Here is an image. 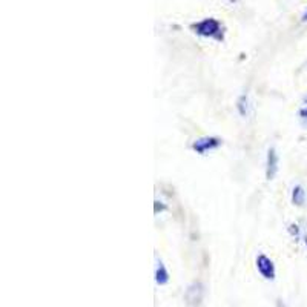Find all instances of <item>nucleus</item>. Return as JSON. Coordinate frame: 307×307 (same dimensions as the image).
Instances as JSON below:
<instances>
[{"instance_id":"nucleus-1","label":"nucleus","mask_w":307,"mask_h":307,"mask_svg":"<svg viewBox=\"0 0 307 307\" xmlns=\"http://www.w3.org/2000/svg\"><path fill=\"white\" fill-rule=\"evenodd\" d=\"M195 32L203 37H212V38H221V25L215 19H206L194 27Z\"/></svg>"},{"instance_id":"nucleus-2","label":"nucleus","mask_w":307,"mask_h":307,"mask_svg":"<svg viewBox=\"0 0 307 307\" xmlns=\"http://www.w3.org/2000/svg\"><path fill=\"white\" fill-rule=\"evenodd\" d=\"M257 269H258L260 275L264 279H267V281H274L275 279L276 272H275L274 261L269 257H266V255L261 253V255H258V257H257Z\"/></svg>"},{"instance_id":"nucleus-3","label":"nucleus","mask_w":307,"mask_h":307,"mask_svg":"<svg viewBox=\"0 0 307 307\" xmlns=\"http://www.w3.org/2000/svg\"><path fill=\"white\" fill-rule=\"evenodd\" d=\"M221 145V140L216 138V137H203V138H198L195 140V143L192 145L194 151H197L201 155H204L208 151H212V149H216Z\"/></svg>"},{"instance_id":"nucleus-4","label":"nucleus","mask_w":307,"mask_h":307,"mask_svg":"<svg viewBox=\"0 0 307 307\" xmlns=\"http://www.w3.org/2000/svg\"><path fill=\"white\" fill-rule=\"evenodd\" d=\"M203 286L200 283H194L190 284L189 289L186 290V301L189 306H198L203 300Z\"/></svg>"},{"instance_id":"nucleus-5","label":"nucleus","mask_w":307,"mask_h":307,"mask_svg":"<svg viewBox=\"0 0 307 307\" xmlns=\"http://www.w3.org/2000/svg\"><path fill=\"white\" fill-rule=\"evenodd\" d=\"M278 171V155L276 151L271 148L267 151V161H266V177L267 180H272Z\"/></svg>"},{"instance_id":"nucleus-6","label":"nucleus","mask_w":307,"mask_h":307,"mask_svg":"<svg viewBox=\"0 0 307 307\" xmlns=\"http://www.w3.org/2000/svg\"><path fill=\"white\" fill-rule=\"evenodd\" d=\"M155 283L158 286H164L169 283V272L160 260H157V266H155Z\"/></svg>"},{"instance_id":"nucleus-7","label":"nucleus","mask_w":307,"mask_h":307,"mask_svg":"<svg viewBox=\"0 0 307 307\" xmlns=\"http://www.w3.org/2000/svg\"><path fill=\"white\" fill-rule=\"evenodd\" d=\"M304 200H306V192L301 186H295L293 187V192H292V201L297 204V206H301L304 204Z\"/></svg>"},{"instance_id":"nucleus-8","label":"nucleus","mask_w":307,"mask_h":307,"mask_svg":"<svg viewBox=\"0 0 307 307\" xmlns=\"http://www.w3.org/2000/svg\"><path fill=\"white\" fill-rule=\"evenodd\" d=\"M249 101H247V95H241L240 97V100H238V105H237V108H238V111H240V114L241 115H247V109H249Z\"/></svg>"},{"instance_id":"nucleus-9","label":"nucleus","mask_w":307,"mask_h":307,"mask_svg":"<svg viewBox=\"0 0 307 307\" xmlns=\"http://www.w3.org/2000/svg\"><path fill=\"white\" fill-rule=\"evenodd\" d=\"M303 20H307V12H306V14H304V17H303Z\"/></svg>"},{"instance_id":"nucleus-10","label":"nucleus","mask_w":307,"mask_h":307,"mask_svg":"<svg viewBox=\"0 0 307 307\" xmlns=\"http://www.w3.org/2000/svg\"><path fill=\"white\" fill-rule=\"evenodd\" d=\"M304 241H306V245H307V237H306V238H304Z\"/></svg>"}]
</instances>
